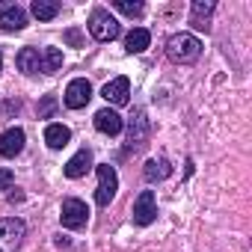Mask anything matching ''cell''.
Instances as JSON below:
<instances>
[{
	"label": "cell",
	"instance_id": "obj_6",
	"mask_svg": "<svg viewBox=\"0 0 252 252\" xmlns=\"http://www.w3.org/2000/svg\"><path fill=\"white\" fill-rule=\"evenodd\" d=\"M89 98H92V86H89V80L77 77V80H71V83L65 86V107L80 110V107L89 104Z\"/></svg>",
	"mask_w": 252,
	"mask_h": 252
},
{
	"label": "cell",
	"instance_id": "obj_9",
	"mask_svg": "<svg viewBox=\"0 0 252 252\" xmlns=\"http://www.w3.org/2000/svg\"><path fill=\"white\" fill-rule=\"evenodd\" d=\"M146 137H149V122H146V113L137 110L131 116V131H128V149H140L146 146Z\"/></svg>",
	"mask_w": 252,
	"mask_h": 252
},
{
	"label": "cell",
	"instance_id": "obj_1",
	"mask_svg": "<svg viewBox=\"0 0 252 252\" xmlns=\"http://www.w3.org/2000/svg\"><path fill=\"white\" fill-rule=\"evenodd\" d=\"M166 54H169L172 63H193L202 54V42L196 36H190V33H175L166 42Z\"/></svg>",
	"mask_w": 252,
	"mask_h": 252
},
{
	"label": "cell",
	"instance_id": "obj_25",
	"mask_svg": "<svg viewBox=\"0 0 252 252\" xmlns=\"http://www.w3.org/2000/svg\"><path fill=\"white\" fill-rule=\"evenodd\" d=\"M0 68H3V57H0Z\"/></svg>",
	"mask_w": 252,
	"mask_h": 252
},
{
	"label": "cell",
	"instance_id": "obj_8",
	"mask_svg": "<svg viewBox=\"0 0 252 252\" xmlns=\"http://www.w3.org/2000/svg\"><path fill=\"white\" fill-rule=\"evenodd\" d=\"M101 95H104L110 104H116V107L128 104V95H131V83H128V77H116V80H110V83L101 89Z\"/></svg>",
	"mask_w": 252,
	"mask_h": 252
},
{
	"label": "cell",
	"instance_id": "obj_16",
	"mask_svg": "<svg viewBox=\"0 0 252 252\" xmlns=\"http://www.w3.org/2000/svg\"><path fill=\"white\" fill-rule=\"evenodd\" d=\"M68 140H71V131L65 128V125H48L45 128V143L51 149H65Z\"/></svg>",
	"mask_w": 252,
	"mask_h": 252
},
{
	"label": "cell",
	"instance_id": "obj_21",
	"mask_svg": "<svg viewBox=\"0 0 252 252\" xmlns=\"http://www.w3.org/2000/svg\"><path fill=\"white\" fill-rule=\"evenodd\" d=\"M116 9L119 12H125V15H143V3H140V0H134V3H131V0H116Z\"/></svg>",
	"mask_w": 252,
	"mask_h": 252
},
{
	"label": "cell",
	"instance_id": "obj_10",
	"mask_svg": "<svg viewBox=\"0 0 252 252\" xmlns=\"http://www.w3.org/2000/svg\"><path fill=\"white\" fill-rule=\"evenodd\" d=\"M24 131L21 128H9V131H3V137H0V155L3 158H15V155H21V149H24Z\"/></svg>",
	"mask_w": 252,
	"mask_h": 252
},
{
	"label": "cell",
	"instance_id": "obj_20",
	"mask_svg": "<svg viewBox=\"0 0 252 252\" xmlns=\"http://www.w3.org/2000/svg\"><path fill=\"white\" fill-rule=\"evenodd\" d=\"M60 65H63V51L60 48H48L42 54V71L45 74H54V71H60Z\"/></svg>",
	"mask_w": 252,
	"mask_h": 252
},
{
	"label": "cell",
	"instance_id": "obj_11",
	"mask_svg": "<svg viewBox=\"0 0 252 252\" xmlns=\"http://www.w3.org/2000/svg\"><path fill=\"white\" fill-rule=\"evenodd\" d=\"M95 128L101 131V134H107V137H116L119 131H122V116L116 113V110H98L95 113Z\"/></svg>",
	"mask_w": 252,
	"mask_h": 252
},
{
	"label": "cell",
	"instance_id": "obj_15",
	"mask_svg": "<svg viewBox=\"0 0 252 252\" xmlns=\"http://www.w3.org/2000/svg\"><path fill=\"white\" fill-rule=\"evenodd\" d=\"M15 63H18V68H21L24 74H36V71H42V54H39L36 48H24V51L15 57Z\"/></svg>",
	"mask_w": 252,
	"mask_h": 252
},
{
	"label": "cell",
	"instance_id": "obj_7",
	"mask_svg": "<svg viewBox=\"0 0 252 252\" xmlns=\"http://www.w3.org/2000/svg\"><path fill=\"white\" fill-rule=\"evenodd\" d=\"M155 217H158L155 193H152V190H143V193L137 196V202H134V222H137V225H149V222H155Z\"/></svg>",
	"mask_w": 252,
	"mask_h": 252
},
{
	"label": "cell",
	"instance_id": "obj_12",
	"mask_svg": "<svg viewBox=\"0 0 252 252\" xmlns=\"http://www.w3.org/2000/svg\"><path fill=\"white\" fill-rule=\"evenodd\" d=\"M89 169H92V155H89V149H80V152L65 163V175H68V178H83Z\"/></svg>",
	"mask_w": 252,
	"mask_h": 252
},
{
	"label": "cell",
	"instance_id": "obj_23",
	"mask_svg": "<svg viewBox=\"0 0 252 252\" xmlns=\"http://www.w3.org/2000/svg\"><path fill=\"white\" fill-rule=\"evenodd\" d=\"M9 187H12V172L0 169V190H9Z\"/></svg>",
	"mask_w": 252,
	"mask_h": 252
},
{
	"label": "cell",
	"instance_id": "obj_18",
	"mask_svg": "<svg viewBox=\"0 0 252 252\" xmlns=\"http://www.w3.org/2000/svg\"><path fill=\"white\" fill-rule=\"evenodd\" d=\"M211 12H214V3H211V0H196V3H193V18H190V24H193L196 30H205Z\"/></svg>",
	"mask_w": 252,
	"mask_h": 252
},
{
	"label": "cell",
	"instance_id": "obj_24",
	"mask_svg": "<svg viewBox=\"0 0 252 252\" xmlns=\"http://www.w3.org/2000/svg\"><path fill=\"white\" fill-rule=\"evenodd\" d=\"M68 42H71V45H80V36H77V33L71 30V33H68Z\"/></svg>",
	"mask_w": 252,
	"mask_h": 252
},
{
	"label": "cell",
	"instance_id": "obj_17",
	"mask_svg": "<svg viewBox=\"0 0 252 252\" xmlns=\"http://www.w3.org/2000/svg\"><path fill=\"white\" fill-rule=\"evenodd\" d=\"M172 172V166H169V160H158V158H152L149 163H146V169H143V175H146V181H163L166 175Z\"/></svg>",
	"mask_w": 252,
	"mask_h": 252
},
{
	"label": "cell",
	"instance_id": "obj_5",
	"mask_svg": "<svg viewBox=\"0 0 252 252\" xmlns=\"http://www.w3.org/2000/svg\"><path fill=\"white\" fill-rule=\"evenodd\" d=\"M63 225L65 228H83L86 220H89V208L80 202V199H65L63 202V214H60Z\"/></svg>",
	"mask_w": 252,
	"mask_h": 252
},
{
	"label": "cell",
	"instance_id": "obj_2",
	"mask_svg": "<svg viewBox=\"0 0 252 252\" xmlns=\"http://www.w3.org/2000/svg\"><path fill=\"white\" fill-rule=\"evenodd\" d=\"M89 33L98 42H113L122 33V27H119V21L107 9H92V15H89Z\"/></svg>",
	"mask_w": 252,
	"mask_h": 252
},
{
	"label": "cell",
	"instance_id": "obj_22",
	"mask_svg": "<svg viewBox=\"0 0 252 252\" xmlns=\"http://www.w3.org/2000/svg\"><path fill=\"white\" fill-rule=\"evenodd\" d=\"M54 107H57V101H54L51 95H45V101L39 104V116H42V119H51V113H54Z\"/></svg>",
	"mask_w": 252,
	"mask_h": 252
},
{
	"label": "cell",
	"instance_id": "obj_19",
	"mask_svg": "<svg viewBox=\"0 0 252 252\" xmlns=\"http://www.w3.org/2000/svg\"><path fill=\"white\" fill-rule=\"evenodd\" d=\"M57 12H60V3H54V0H36L33 3V15L39 21H51L57 18Z\"/></svg>",
	"mask_w": 252,
	"mask_h": 252
},
{
	"label": "cell",
	"instance_id": "obj_13",
	"mask_svg": "<svg viewBox=\"0 0 252 252\" xmlns=\"http://www.w3.org/2000/svg\"><path fill=\"white\" fill-rule=\"evenodd\" d=\"M0 27L3 30H24L27 27V12L21 6H6L0 12Z\"/></svg>",
	"mask_w": 252,
	"mask_h": 252
},
{
	"label": "cell",
	"instance_id": "obj_4",
	"mask_svg": "<svg viewBox=\"0 0 252 252\" xmlns=\"http://www.w3.org/2000/svg\"><path fill=\"white\" fill-rule=\"evenodd\" d=\"M116 190H119L116 169H113L110 163H101V166H98V190H95L98 205H101V208H104V205H110V202H113V196H116Z\"/></svg>",
	"mask_w": 252,
	"mask_h": 252
},
{
	"label": "cell",
	"instance_id": "obj_14",
	"mask_svg": "<svg viewBox=\"0 0 252 252\" xmlns=\"http://www.w3.org/2000/svg\"><path fill=\"white\" fill-rule=\"evenodd\" d=\"M149 42H152V33L143 30V27H134L128 36H125V51L128 54H143L149 48Z\"/></svg>",
	"mask_w": 252,
	"mask_h": 252
},
{
	"label": "cell",
	"instance_id": "obj_3",
	"mask_svg": "<svg viewBox=\"0 0 252 252\" xmlns=\"http://www.w3.org/2000/svg\"><path fill=\"white\" fill-rule=\"evenodd\" d=\"M24 234H27L24 220H18V217L0 220V252H15V249L21 246Z\"/></svg>",
	"mask_w": 252,
	"mask_h": 252
}]
</instances>
